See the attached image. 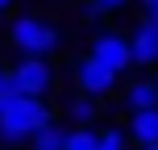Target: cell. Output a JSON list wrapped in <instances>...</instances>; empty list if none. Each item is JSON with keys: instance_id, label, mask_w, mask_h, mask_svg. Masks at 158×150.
<instances>
[{"instance_id": "cell-1", "label": "cell", "mask_w": 158, "mask_h": 150, "mask_svg": "<svg viewBox=\"0 0 158 150\" xmlns=\"http://www.w3.org/2000/svg\"><path fill=\"white\" fill-rule=\"evenodd\" d=\"M50 121V109L42 104V96H21L17 92L13 100L0 109V142L4 146H21L29 142V134L38 125H46Z\"/></svg>"}, {"instance_id": "cell-10", "label": "cell", "mask_w": 158, "mask_h": 150, "mask_svg": "<svg viewBox=\"0 0 158 150\" xmlns=\"http://www.w3.org/2000/svg\"><path fill=\"white\" fill-rule=\"evenodd\" d=\"M63 150H96V129L92 125H79L63 138Z\"/></svg>"}, {"instance_id": "cell-3", "label": "cell", "mask_w": 158, "mask_h": 150, "mask_svg": "<svg viewBox=\"0 0 158 150\" xmlns=\"http://www.w3.org/2000/svg\"><path fill=\"white\" fill-rule=\"evenodd\" d=\"M8 84H13V92H21V96H42L50 84H54V75H50V63L42 54H25L21 63L8 71Z\"/></svg>"}, {"instance_id": "cell-11", "label": "cell", "mask_w": 158, "mask_h": 150, "mask_svg": "<svg viewBox=\"0 0 158 150\" xmlns=\"http://www.w3.org/2000/svg\"><path fill=\"white\" fill-rule=\"evenodd\" d=\"M71 121H75V125H92V121H96V104H92V96L79 92L75 100H71Z\"/></svg>"}, {"instance_id": "cell-12", "label": "cell", "mask_w": 158, "mask_h": 150, "mask_svg": "<svg viewBox=\"0 0 158 150\" xmlns=\"http://www.w3.org/2000/svg\"><path fill=\"white\" fill-rule=\"evenodd\" d=\"M96 150H129L125 129H100L96 134Z\"/></svg>"}, {"instance_id": "cell-17", "label": "cell", "mask_w": 158, "mask_h": 150, "mask_svg": "<svg viewBox=\"0 0 158 150\" xmlns=\"http://www.w3.org/2000/svg\"><path fill=\"white\" fill-rule=\"evenodd\" d=\"M142 150H158V142H150V146H142Z\"/></svg>"}, {"instance_id": "cell-5", "label": "cell", "mask_w": 158, "mask_h": 150, "mask_svg": "<svg viewBox=\"0 0 158 150\" xmlns=\"http://www.w3.org/2000/svg\"><path fill=\"white\" fill-rule=\"evenodd\" d=\"M92 58L96 63H104L112 75H121L133 58H129V38L125 33H100V38L92 42Z\"/></svg>"}, {"instance_id": "cell-4", "label": "cell", "mask_w": 158, "mask_h": 150, "mask_svg": "<svg viewBox=\"0 0 158 150\" xmlns=\"http://www.w3.org/2000/svg\"><path fill=\"white\" fill-rule=\"evenodd\" d=\"M75 84H79V92H83V96H92V100H96V96H108V92H112L117 75H112L104 63H96V58L87 54V58H79V63H75Z\"/></svg>"}, {"instance_id": "cell-8", "label": "cell", "mask_w": 158, "mask_h": 150, "mask_svg": "<svg viewBox=\"0 0 158 150\" xmlns=\"http://www.w3.org/2000/svg\"><path fill=\"white\" fill-rule=\"evenodd\" d=\"M150 104H158V84L154 79H137V84H129L125 92V109H150Z\"/></svg>"}, {"instance_id": "cell-6", "label": "cell", "mask_w": 158, "mask_h": 150, "mask_svg": "<svg viewBox=\"0 0 158 150\" xmlns=\"http://www.w3.org/2000/svg\"><path fill=\"white\" fill-rule=\"evenodd\" d=\"M129 58H133V63H154L158 58V25L150 17L129 33Z\"/></svg>"}, {"instance_id": "cell-21", "label": "cell", "mask_w": 158, "mask_h": 150, "mask_svg": "<svg viewBox=\"0 0 158 150\" xmlns=\"http://www.w3.org/2000/svg\"><path fill=\"white\" fill-rule=\"evenodd\" d=\"M154 84H158V79H154Z\"/></svg>"}, {"instance_id": "cell-9", "label": "cell", "mask_w": 158, "mask_h": 150, "mask_svg": "<svg viewBox=\"0 0 158 150\" xmlns=\"http://www.w3.org/2000/svg\"><path fill=\"white\" fill-rule=\"evenodd\" d=\"M63 138H67V129H58V125L46 121V125H38L29 134V146L33 150H63Z\"/></svg>"}, {"instance_id": "cell-19", "label": "cell", "mask_w": 158, "mask_h": 150, "mask_svg": "<svg viewBox=\"0 0 158 150\" xmlns=\"http://www.w3.org/2000/svg\"><path fill=\"white\" fill-rule=\"evenodd\" d=\"M4 79H8V71H0V84H4Z\"/></svg>"}, {"instance_id": "cell-7", "label": "cell", "mask_w": 158, "mask_h": 150, "mask_svg": "<svg viewBox=\"0 0 158 150\" xmlns=\"http://www.w3.org/2000/svg\"><path fill=\"white\" fill-rule=\"evenodd\" d=\"M129 142H137V146L158 142V104H150V109H133V121H129Z\"/></svg>"}, {"instance_id": "cell-16", "label": "cell", "mask_w": 158, "mask_h": 150, "mask_svg": "<svg viewBox=\"0 0 158 150\" xmlns=\"http://www.w3.org/2000/svg\"><path fill=\"white\" fill-rule=\"evenodd\" d=\"M8 4H13V0H0V13H8Z\"/></svg>"}, {"instance_id": "cell-20", "label": "cell", "mask_w": 158, "mask_h": 150, "mask_svg": "<svg viewBox=\"0 0 158 150\" xmlns=\"http://www.w3.org/2000/svg\"><path fill=\"white\" fill-rule=\"evenodd\" d=\"M154 63H158V58H154Z\"/></svg>"}, {"instance_id": "cell-2", "label": "cell", "mask_w": 158, "mask_h": 150, "mask_svg": "<svg viewBox=\"0 0 158 150\" xmlns=\"http://www.w3.org/2000/svg\"><path fill=\"white\" fill-rule=\"evenodd\" d=\"M8 42H13L21 54H42L46 58L50 50L58 46V33L50 29L42 17H17V21L8 25Z\"/></svg>"}, {"instance_id": "cell-13", "label": "cell", "mask_w": 158, "mask_h": 150, "mask_svg": "<svg viewBox=\"0 0 158 150\" xmlns=\"http://www.w3.org/2000/svg\"><path fill=\"white\" fill-rule=\"evenodd\" d=\"M92 4H100V13H117V8H125L129 0H92Z\"/></svg>"}, {"instance_id": "cell-14", "label": "cell", "mask_w": 158, "mask_h": 150, "mask_svg": "<svg viewBox=\"0 0 158 150\" xmlns=\"http://www.w3.org/2000/svg\"><path fill=\"white\" fill-rule=\"evenodd\" d=\"M83 21H100V4L87 0V4H83Z\"/></svg>"}, {"instance_id": "cell-18", "label": "cell", "mask_w": 158, "mask_h": 150, "mask_svg": "<svg viewBox=\"0 0 158 150\" xmlns=\"http://www.w3.org/2000/svg\"><path fill=\"white\" fill-rule=\"evenodd\" d=\"M142 4H146V8H150V4H158V0H142Z\"/></svg>"}, {"instance_id": "cell-15", "label": "cell", "mask_w": 158, "mask_h": 150, "mask_svg": "<svg viewBox=\"0 0 158 150\" xmlns=\"http://www.w3.org/2000/svg\"><path fill=\"white\" fill-rule=\"evenodd\" d=\"M150 21H154V25H158V4H150Z\"/></svg>"}]
</instances>
